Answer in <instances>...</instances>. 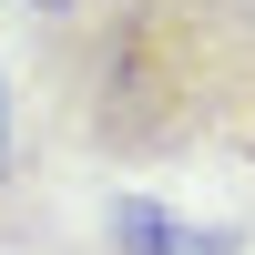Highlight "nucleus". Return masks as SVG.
Returning a JSON list of instances; mask_svg holds the SVG:
<instances>
[{"label":"nucleus","instance_id":"1","mask_svg":"<svg viewBox=\"0 0 255 255\" xmlns=\"http://www.w3.org/2000/svg\"><path fill=\"white\" fill-rule=\"evenodd\" d=\"M245 92L255 0H72L51 31H31V123L92 174L215 163Z\"/></svg>","mask_w":255,"mask_h":255},{"label":"nucleus","instance_id":"2","mask_svg":"<svg viewBox=\"0 0 255 255\" xmlns=\"http://www.w3.org/2000/svg\"><path fill=\"white\" fill-rule=\"evenodd\" d=\"M102 255H245V225H194L163 194H133L123 184L102 204Z\"/></svg>","mask_w":255,"mask_h":255},{"label":"nucleus","instance_id":"3","mask_svg":"<svg viewBox=\"0 0 255 255\" xmlns=\"http://www.w3.org/2000/svg\"><path fill=\"white\" fill-rule=\"evenodd\" d=\"M215 163L245 184V204H255V92L235 102V123H225V143H215Z\"/></svg>","mask_w":255,"mask_h":255},{"label":"nucleus","instance_id":"4","mask_svg":"<svg viewBox=\"0 0 255 255\" xmlns=\"http://www.w3.org/2000/svg\"><path fill=\"white\" fill-rule=\"evenodd\" d=\"M61 10H72V0H20V20H31V31H51Z\"/></svg>","mask_w":255,"mask_h":255}]
</instances>
